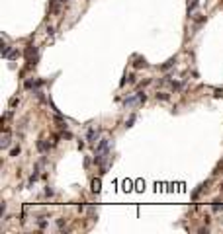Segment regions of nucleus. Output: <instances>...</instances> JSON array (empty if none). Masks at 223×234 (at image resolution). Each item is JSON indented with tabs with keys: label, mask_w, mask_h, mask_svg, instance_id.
Listing matches in <instances>:
<instances>
[{
	"label": "nucleus",
	"mask_w": 223,
	"mask_h": 234,
	"mask_svg": "<svg viewBox=\"0 0 223 234\" xmlns=\"http://www.w3.org/2000/svg\"><path fill=\"white\" fill-rule=\"evenodd\" d=\"M110 150H111V141L110 139H100L94 150V164L96 166H104L110 164Z\"/></svg>",
	"instance_id": "obj_1"
},
{
	"label": "nucleus",
	"mask_w": 223,
	"mask_h": 234,
	"mask_svg": "<svg viewBox=\"0 0 223 234\" xmlns=\"http://www.w3.org/2000/svg\"><path fill=\"white\" fill-rule=\"evenodd\" d=\"M24 57H26L27 61V67H35L37 64V59H39V55H37V47L35 45H27L26 49H24Z\"/></svg>",
	"instance_id": "obj_2"
},
{
	"label": "nucleus",
	"mask_w": 223,
	"mask_h": 234,
	"mask_svg": "<svg viewBox=\"0 0 223 234\" xmlns=\"http://www.w3.org/2000/svg\"><path fill=\"white\" fill-rule=\"evenodd\" d=\"M86 141H88L90 145H96V142L100 141V131L94 129V127H90L88 133H86Z\"/></svg>",
	"instance_id": "obj_3"
},
{
	"label": "nucleus",
	"mask_w": 223,
	"mask_h": 234,
	"mask_svg": "<svg viewBox=\"0 0 223 234\" xmlns=\"http://www.w3.org/2000/svg\"><path fill=\"white\" fill-rule=\"evenodd\" d=\"M123 105H125V108H135V105H139V96H137V92L131 94L129 98H125V100H123Z\"/></svg>",
	"instance_id": "obj_4"
},
{
	"label": "nucleus",
	"mask_w": 223,
	"mask_h": 234,
	"mask_svg": "<svg viewBox=\"0 0 223 234\" xmlns=\"http://www.w3.org/2000/svg\"><path fill=\"white\" fill-rule=\"evenodd\" d=\"M51 146L53 145H49V141H45V139H39V141H37V150H39L41 154H47L49 150H51Z\"/></svg>",
	"instance_id": "obj_5"
},
{
	"label": "nucleus",
	"mask_w": 223,
	"mask_h": 234,
	"mask_svg": "<svg viewBox=\"0 0 223 234\" xmlns=\"http://www.w3.org/2000/svg\"><path fill=\"white\" fill-rule=\"evenodd\" d=\"M174 64H176V57H172V59H168L166 61V63H163V64H160V70H163V72H166V70H170V68L172 67H174Z\"/></svg>",
	"instance_id": "obj_6"
},
{
	"label": "nucleus",
	"mask_w": 223,
	"mask_h": 234,
	"mask_svg": "<svg viewBox=\"0 0 223 234\" xmlns=\"http://www.w3.org/2000/svg\"><path fill=\"white\" fill-rule=\"evenodd\" d=\"M10 129H4V137H2V141H0V145H2V148H8L10 146Z\"/></svg>",
	"instance_id": "obj_7"
},
{
	"label": "nucleus",
	"mask_w": 223,
	"mask_h": 234,
	"mask_svg": "<svg viewBox=\"0 0 223 234\" xmlns=\"http://www.w3.org/2000/svg\"><path fill=\"white\" fill-rule=\"evenodd\" d=\"M198 6H200V0H192V2L188 4V18H190V16H192V12L196 10Z\"/></svg>",
	"instance_id": "obj_8"
},
{
	"label": "nucleus",
	"mask_w": 223,
	"mask_h": 234,
	"mask_svg": "<svg viewBox=\"0 0 223 234\" xmlns=\"http://www.w3.org/2000/svg\"><path fill=\"white\" fill-rule=\"evenodd\" d=\"M155 98H157V100H160V101H168V98H170V96H168L166 92H157Z\"/></svg>",
	"instance_id": "obj_9"
},
{
	"label": "nucleus",
	"mask_w": 223,
	"mask_h": 234,
	"mask_svg": "<svg viewBox=\"0 0 223 234\" xmlns=\"http://www.w3.org/2000/svg\"><path fill=\"white\" fill-rule=\"evenodd\" d=\"M133 67H135V68H141V67H147V61H145V59H141V57H139V59H135Z\"/></svg>",
	"instance_id": "obj_10"
},
{
	"label": "nucleus",
	"mask_w": 223,
	"mask_h": 234,
	"mask_svg": "<svg viewBox=\"0 0 223 234\" xmlns=\"http://www.w3.org/2000/svg\"><path fill=\"white\" fill-rule=\"evenodd\" d=\"M135 121H137V115L133 113V115H129V119L125 121V127H127V129H129V127H133V123H135Z\"/></svg>",
	"instance_id": "obj_11"
},
{
	"label": "nucleus",
	"mask_w": 223,
	"mask_h": 234,
	"mask_svg": "<svg viewBox=\"0 0 223 234\" xmlns=\"http://www.w3.org/2000/svg\"><path fill=\"white\" fill-rule=\"evenodd\" d=\"M92 191L100 193V179H92Z\"/></svg>",
	"instance_id": "obj_12"
},
{
	"label": "nucleus",
	"mask_w": 223,
	"mask_h": 234,
	"mask_svg": "<svg viewBox=\"0 0 223 234\" xmlns=\"http://www.w3.org/2000/svg\"><path fill=\"white\" fill-rule=\"evenodd\" d=\"M20 57H22V53H20L18 49H14V51L10 53V57H8V59H10V61H16V59H20Z\"/></svg>",
	"instance_id": "obj_13"
},
{
	"label": "nucleus",
	"mask_w": 223,
	"mask_h": 234,
	"mask_svg": "<svg viewBox=\"0 0 223 234\" xmlns=\"http://www.w3.org/2000/svg\"><path fill=\"white\" fill-rule=\"evenodd\" d=\"M137 96H139V105H143L147 101V94L145 92H137Z\"/></svg>",
	"instance_id": "obj_14"
},
{
	"label": "nucleus",
	"mask_w": 223,
	"mask_h": 234,
	"mask_svg": "<svg viewBox=\"0 0 223 234\" xmlns=\"http://www.w3.org/2000/svg\"><path fill=\"white\" fill-rule=\"evenodd\" d=\"M45 219H47V217H39V220H37V226H39V228L47 226V220H45Z\"/></svg>",
	"instance_id": "obj_15"
},
{
	"label": "nucleus",
	"mask_w": 223,
	"mask_h": 234,
	"mask_svg": "<svg viewBox=\"0 0 223 234\" xmlns=\"http://www.w3.org/2000/svg\"><path fill=\"white\" fill-rule=\"evenodd\" d=\"M170 86H172V90H174V92H178V90L182 88V84H180V82H170Z\"/></svg>",
	"instance_id": "obj_16"
},
{
	"label": "nucleus",
	"mask_w": 223,
	"mask_h": 234,
	"mask_svg": "<svg viewBox=\"0 0 223 234\" xmlns=\"http://www.w3.org/2000/svg\"><path fill=\"white\" fill-rule=\"evenodd\" d=\"M151 78H147V80H143V82H139V88H145V86H149V84H151Z\"/></svg>",
	"instance_id": "obj_17"
},
{
	"label": "nucleus",
	"mask_w": 223,
	"mask_h": 234,
	"mask_svg": "<svg viewBox=\"0 0 223 234\" xmlns=\"http://www.w3.org/2000/svg\"><path fill=\"white\" fill-rule=\"evenodd\" d=\"M20 154V146H14V148L10 150V156H18Z\"/></svg>",
	"instance_id": "obj_18"
},
{
	"label": "nucleus",
	"mask_w": 223,
	"mask_h": 234,
	"mask_svg": "<svg viewBox=\"0 0 223 234\" xmlns=\"http://www.w3.org/2000/svg\"><path fill=\"white\" fill-rule=\"evenodd\" d=\"M61 137H63V139H73V135H71V133H69V131H67V129H65V131H63V133H61Z\"/></svg>",
	"instance_id": "obj_19"
},
{
	"label": "nucleus",
	"mask_w": 223,
	"mask_h": 234,
	"mask_svg": "<svg viewBox=\"0 0 223 234\" xmlns=\"http://www.w3.org/2000/svg\"><path fill=\"white\" fill-rule=\"evenodd\" d=\"M127 82H129V84H135V82H137V78H135V74H129V76H127Z\"/></svg>",
	"instance_id": "obj_20"
},
{
	"label": "nucleus",
	"mask_w": 223,
	"mask_h": 234,
	"mask_svg": "<svg viewBox=\"0 0 223 234\" xmlns=\"http://www.w3.org/2000/svg\"><path fill=\"white\" fill-rule=\"evenodd\" d=\"M16 104H20V98H12V100H10V105H12V108H14Z\"/></svg>",
	"instance_id": "obj_21"
},
{
	"label": "nucleus",
	"mask_w": 223,
	"mask_h": 234,
	"mask_svg": "<svg viewBox=\"0 0 223 234\" xmlns=\"http://www.w3.org/2000/svg\"><path fill=\"white\" fill-rule=\"evenodd\" d=\"M4 213H6V203L2 201V207H0V215H4Z\"/></svg>",
	"instance_id": "obj_22"
},
{
	"label": "nucleus",
	"mask_w": 223,
	"mask_h": 234,
	"mask_svg": "<svg viewBox=\"0 0 223 234\" xmlns=\"http://www.w3.org/2000/svg\"><path fill=\"white\" fill-rule=\"evenodd\" d=\"M45 195H49V197L53 195V189H51V187H49V186H47V189H45Z\"/></svg>",
	"instance_id": "obj_23"
}]
</instances>
